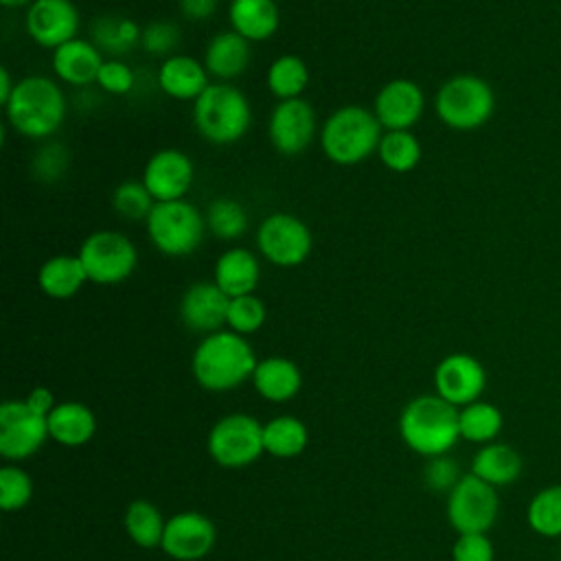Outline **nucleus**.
<instances>
[{
    "mask_svg": "<svg viewBox=\"0 0 561 561\" xmlns=\"http://www.w3.org/2000/svg\"><path fill=\"white\" fill-rule=\"evenodd\" d=\"M256 357L243 335L234 331L208 333L193 351L191 368L197 383L210 392L232 390L254 375Z\"/></svg>",
    "mask_w": 561,
    "mask_h": 561,
    "instance_id": "obj_1",
    "label": "nucleus"
},
{
    "mask_svg": "<svg viewBox=\"0 0 561 561\" xmlns=\"http://www.w3.org/2000/svg\"><path fill=\"white\" fill-rule=\"evenodd\" d=\"M4 114L20 136L42 140L61 127L66 96L50 77L28 75L15 83L11 99L4 103Z\"/></svg>",
    "mask_w": 561,
    "mask_h": 561,
    "instance_id": "obj_2",
    "label": "nucleus"
},
{
    "mask_svg": "<svg viewBox=\"0 0 561 561\" xmlns=\"http://www.w3.org/2000/svg\"><path fill=\"white\" fill-rule=\"evenodd\" d=\"M458 408L438 394H423L412 399L399 419V434L403 443L421 456H443L460 438Z\"/></svg>",
    "mask_w": 561,
    "mask_h": 561,
    "instance_id": "obj_3",
    "label": "nucleus"
},
{
    "mask_svg": "<svg viewBox=\"0 0 561 561\" xmlns=\"http://www.w3.org/2000/svg\"><path fill=\"white\" fill-rule=\"evenodd\" d=\"M383 127L364 105H342L329 114L320 129L324 156L340 167H353L377 153Z\"/></svg>",
    "mask_w": 561,
    "mask_h": 561,
    "instance_id": "obj_4",
    "label": "nucleus"
},
{
    "mask_svg": "<svg viewBox=\"0 0 561 561\" xmlns=\"http://www.w3.org/2000/svg\"><path fill=\"white\" fill-rule=\"evenodd\" d=\"M252 123L248 96L228 81H213L193 101V125L213 145H232Z\"/></svg>",
    "mask_w": 561,
    "mask_h": 561,
    "instance_id": "obj_5",
    "label": "nucleus"
},
{
    "mask_svg": "<svg viewBox=\"0 0 561 561\" xmlns=\"http://www.w3.org/2000/svg\"><path fill=\"white\" fill-rule=\"evenodd\" d=\"M434 112L449 129L473 131L489 123L495 112L493 88L478 75H454L438 88Z\"/></svg>",
    "mask_w": 561,
    "mask_h": 561,
    "instance_id": "obj_6",
    "label": "nucleus"
},
{
    "mask_svg": "<svg viewBox=\"0 0 561 561\" xmlns=\"http://www.w3.org/2000/svg\"><path fill=\"white\" fill-rule=\"evenodd\" d=\"M145 226L158 252L164 256H188L204 241L206 217L186 199L156 202Z\"/></svg>",
    "mask_w": 561,
    "mask_h": 561,
    "instance_id": "obj_7",
    "label": "nucleus"
},
{
    "mask_svg": "<svg viewBox=\"0 0 561 561\" xmlns=\"http://www.w3.org/2000/svg\"><path fill=\"white\" fill-rule=\"evenodd\" d=\"M77 256L83 263L88 280L96 285H116L127 280L138 265L134 241L118 230H96L81 241Z\"/></svg>",
    "mask_w": 561,
    "mask_h": 561,
    "instance_id": "obj_8",
    "label": "nucleus"
},
{
    "mask_svg": "<svg viewBox=\"0 0 561 561\" xmlns=\"http://www.w3.org/2000/svg\"><path fill=\"white\" fill-rule=\"evenodd\" d=\"M500 513L495 486L480 480L471 471L460 476L447 495V519L458 535L489 533Z\"/></svg>",
    "mask_w": 561,
    "mask_h": 561,
    "instance_id": "obj_9",
    "label": "nucleus"
},
{
    "mask_svg": "<svg viewBox=\"0 0 561 561\" xmlns=\"http://www.w3.org/2000/svg\"><path fill=\"white\" fill-rule=\"evenodd\" d=\"M259 254L278 267H296L307 261L313 248L309 226L291 213L267 215L256 230Z\"/></svg>",
    "mask_w": 561,
    "mask_h": 561,
    "instance_id": "obj_10",
    "label": "nucleus"
},
{
    "mask_svg": "<svg viewBox=\"0 0 561 561\" xmlns=\"http://www.w3.org/2000/svg\"><path fill=\"white\" fill-rule=\"evenodd\" d=\"M263 449V425L248 414H228L208 434V454L224 467H245Z\"/></svg>",
    "mask_w": 561,
    "mask_h": 561,
    "instance_id": "obj_11",
    "label": "nucleus"
},
{
    "mask_svg": "<svg viewBox=\"0 0 561 561\" xmlns=\"http://www.w3.org/2000/svg\"><path fill=\"white\" fill-rule=\"evenodd\" d=\"M318 131L316 110L305 99L278 101L267 121L272 147L283 156H298L313 142Z\"/></svg>",
    "mask_w": 561,
    "mask_h": 561,
    "instance_id": "obj_12",
    "label": "nucleus"
},
{
    "mask_svg": "<svg viewBox=\"0 0 561 561\" xmlns=\"http://www.w3.org/2000/svg\"><path fill=\"white\" fill-rule=\"evenodd\" d=\"M48 436L46 416L35 414L26 401L0 405V454L9 460L33 456Z\"/></svg>",
    "mask_w": 561,
    "mask_h": 561,
    "instance_id": "obj_13",
    "label": "nucleus"
},
{
    "mask_svg": "<svg viewBox=\"0 0 561 561\" xmlns=\"http://www.w3.org/2000/svg\"><path fill=\"white\" fill-rule=\"evenodd\" d=\"M140 180L156 202H175L191 191L195 167L184 151L167 147L147 160Z\"/></svg>",
    "mask_w": 561,
    "mask_h": 561,
    "instance_id": "obj_14",
    "label": "nucleus"
},
{
    "mask_svg": "<svg viewBox=\"0 0 561 561\" xmlns=\"http://www.w3.org/2000/svg\"><path fill=\"white\" fill-rule=\"evenodd\" d=\"M24 26L35 44L55 50L77 37L79 11L72 0H33L26 7Z\"/></svg>",
    "mask_w": 561,
    "mask_h": 561,
    "instance_id": "obj_15",
    "label": "nucleus"
},
{
    "mask_svg": "<svg viewBox=\"0 0 561 561\" xmlns=\"http://www.w3.org/2000/svg\"><path fill=\"white\" fill-rule=\"evenodd\" d=\"M436 394L456 408H465L480 399L486 386L484 366L469 353H451L443 357L434 370Z\"/></svg>",
    "mask_w": 561,
    "mask_h": 561,
    "instance_id": "obj_16",
    "label": "nucleus"
},
{
    "mask_svg": "<svg viewBox=\"0 0 561 561\" xmlns=\"http://www.w3.org/2000/svg\"><path fill=\"white\" fill-rule=\"evenodd\" d=\"M425 94L412 79H390L375 96L373 112L386 131H403L419 123Z\"/></svg>",
    "mask_w": 561,
    "mask_h": 561,
    "instance_id": "obj_17",
    "label": "nucleus"
},
{
    "mask_svg": "<svg viewBox=\"0 0 561 561\" xmlns=\"http://www.w3.org/2000/svg\"><path fill=\"white\" fill-rule=\"evenodd\" d=\"M215 526L202 513L184 511L164 524L160 548L175 561H197L210 552Z\"/></svg>",
    "mask_w": 561,
    "mask_h": 561,
    "instance_id": "obj_18",
    "label": "nucleus"
},
{
    "mask_svg": "<svg viewBox=\"0 0 561 561\" xmlns=\"http://www.w3.org/2000/svg\"><path fill=\"white\" fill-rule=\"evenodd\" d=\"M230 298L210 280H199L186 287L180 298V318L195 333H215L226 324Z\"/></svg>",
    "mask_w": 561,
    "mask_h": 561,
    "instance_id": "obj_19",
    "label": "nucleus"
},
{
    "mask_svg": "<svg viewBox=\"0 0 561 561\" xmlns=\"http://www.w3.org/2000/svg\"><path fill=\"white\" fill-rule=\"evenodd\" d=\"M103 61V53L92 39L75 37L53 50V72L57 79L75 88L96 83Z\"/></svg>",
    "mask_w": 561,
    "mask_h": 561,
    "instance_id": "obj_20",
    "label": "nucleus"
},
{
    "mask_svg": "<svg viewBox=\"0 0 561 561\" xmlns=\"http://www.w3.org/2000/svg\"><path fill=\"white\" fill-rule=\"evenodd\" d=\"M210 83L204 61L191 55H169L158 68L160 90L175 101H195Z\"/></svg>",
    "mask_w": 561,
    "mask_h": 561,
    "instance_id": "obj_21",
    "label": "nucleus"
},
{
    "mask_svg": "<svg viewBox=\"0 0 561 561\" xmlns=\"http://www.w3.org/2000/svg\"><path fill=\"white\" fill-rule=\"evenodd\" d=\"M261 280L259 256L248 248H228L219 254L213 272V283L228 296L254 294Z\"/></svg>",
    "mask_w": 561,
    "mask_h": 561,
    "instance_id": "obj_22",
    "label": "nucleus"
},
{
    "mask_svg": "<svg viewBox=\"0 0 561 561\" xmlns=\"http://www.w3.org/2000/svg\"><path fill=\"white\" fill-rule=\"evenodd\" d=\"M250 42L230 28L210 37L202 61L213 79L230 83V79L245 72L250 66Z\"/></svg>",
    "mask_w": 561,
    "mask_h": 561,
    "instance_id": "obj_23",
    "label": "nucleus"
},
{
    "mask_svg": "<svg viewBox=\"0 0 561 561\" xmlns=\"http://www.w3.org/2000/svg\"><path fill=\"white\" fill-rule=\"evenodd\" d=\"M228 20L248 42H263L278 31L280 11L276 0H230Z\"/></svg>",
    "mask_w": 561,
    "mask_h": 561,
    "instance_id": "obj_24",
    "label": "nucleus"
},
{
    "mask_svg": "<svg viewBox=\"0 0 561 561\" xmlns=\"http://www.w3.org/2000/svg\"><path fill=\"white\" fill-rule=\"evenodd\" d=\"M522 467L524 465L519 451L506 443L495 440L482 445L471 460V473L491 486H506L515 482L522 476Z\"/></svg>",
    "mask_w": 561,
    "mask_h": 561,
    "instance_id": "obj_25",
    "label": "nucleus"
},
{
    "mask_svg": "<svg viewBox=\"0 0 561 561\" xmlns=\"http://www.w3.org/2000/svg\"><path fill=\"white\" fill-rule=\"evenodd\" d=\"M48 436L66 447H79L88 443L96 430L94 414L88 405L77 401L57 403L53 412L46 416Z\"/></svg>",
    "mask_w": 561,
    "mask_h": 561,
    "instance_id": "obj_26",
    "label": "nucleus"
},
{
    "mask_svg": "<svg viewBox=\"0 0 561 561\" xmlns=\"http://www.w3.org/2000/svg\"><path fill=\"white\" fill-rule=\"evenodd\" d=\"M88 280V274L83 270L81 259L75 254H55L46 259L37 272V285L39 289L57 300L72 298L83 283Z\"/></svg>",
    "mask_w": 561,
    "mask_h": 561,
    "instance_id": "obj_27",
    "label": "nucleus"
},
{
    "mask_svg": "<svg viewBox=\"0 0 561 561\" xmlns=\"http://www.w3.org/2000/svg\"><path fill=\"white\" fill-rule=\"evenodd\" d=\"M256 392L267 401L291 399L302 383L300 368L287 357H267L256 364L252 375Z\"/></svg>",
    "mask_w": 561,
    "mask_h": 561,
    "instance_id": "obj_28",
    "label": "nucleus"
},
{
    "mask_svg": "<svg viewBox=\"0 0 561 561\" xmlns=\"http://www.w3.org/2000/svg\"><path fill=\"white\" fill-rule=\"evenodd\" d=\"M504 416L500 408H495L489 401H473L458 412V427H460V438L469 443H493L497 434L502 432Z\"/></svg>",
    "mask_w": 561,
    "mask_h": 561,
    "instance_id": "obj_29",
    "label": "nucleus"
},
{
    "mask_svg": "<svg viewBox=\"0 0 561 561\" xmlns=\"http://www.w3.org/2000/svg\"><path fill=\"white\" fill-rule=\"evenodd\" d=\"M528 528L546 539L561 537V484L539 489L526 506Z\"/></svg>",
    "mask_w": 561,
    "mask_h": 561,
    "instance_id": "obj_30",
    "label": "nucleus"
},
{
    "mask_svg": "<svg viewBox=\"0 0 561 561\" xmlns=\"http://www.w3.org/2000/svg\"><path fill=\"white\" fill-rule=\"evenodd\" d=\"M140 37H142L140 26L129 18L103 15L92 22V42L101 53L103 50L112 55L127 53L136 44H140Z\"/></svg>",
    "mask_w": 561,
    "mask_h": 561,
    "instance_id": "obj_31",
    "label": "nucleus"
},
{
    "mask_svg": "<svg viewBox=\"0 0 561 561\" xmlns=\"http://www.w3.org/2000/svg\"><path fill=\"white\" fill-rule=\"evenodd\" d=\"M307 445V427L296 416H274L263 425V447L276 458H294Z\"/></svg>",
    "mask_w": 561,
    "mask_h": 561,
    "instance_id": "obj_32",
    "label": "nucleus"
},
{
    "mask_svg": "<svg viewBox=\"0 0 561 561\" xmlns=\"http://www.w3.org/2000/svg\"><path fill=\"white\" fill-rule=\"evenodd\" d=\"M309 83V68L298 55H280L267 68V90L278 99H298Z\"/></svg>",
    "mask_w": 561,
    "mask_h": 561,
    "instance_id": "obj_33",
    "label": "nucleus"
},
{
    "mask_svg": "<svg viewBox=\"0 0 561 561\" xmlns=\"http://www.w3.org/2000/svg\"><path fill=\"white\" fill-rule=\"evenodd\" d=\"M377 156L386 169L394 173H408L421 162L423 149L419 138L410 129L383 131L377 147Z\"/></svg>",
    "mask_w": 561,
    "mask_h": 561,
    "instance_id": "obj_34",
    "label": "nucleus"
},
{
    "mask_svg": "<svg viewBox=\"0 0 561 561\" xmlns=\"http://www.w3.org/2000/svg\"><path fill=\"white\" fill-rule=\"evenodd\" d=\"M206 228L221 241H237L248 230V213L232 197H215L206 208Z\"/></svg>",
    "mask_w": 561,
    "mask_h": 561,
    "instance_id": "obj_35",
    "label": "nucleus"
},
{
    "mask_svg": "<svg viewBox=\"0 0 561 561\" xmlns=\"http://www.w3.org/2000/svg\"><path fill=\"white\" fill-rule=\"evenodd\" d=\"M164 524L167 522H162L160 511L147 500H136L127 506L125 530L131 537V541L140 548L160 546L164 535Z\"/></svg>",
    "mask_w": 561,
    "mask_h": 561,
    "instance_id": "obj_36",
    "label": "nucleus"
},
{
    "mask_svg": "<svg viewBox=\"0 0 561 561\" xmlns=\"http://www.w3.org/2000/svg\"><path fill=\"white\" fill-rule=\"evenodd\" d=\"M156 199L142 184V180H125L112 193V206L116 215L127 221H147Z\"/></svg>",
    "mask_w": 561,
    "mask_h": 561,
    "instance_id": "obj_37",
    "label": "nucleus"
},
{
    "mask_svg": "<svg viewBox=\"0 0 561 561\" xmlns=\"http://www.w3.org/2000/svg\"><path fill=\"white\" fill-rule=\"evenodd\" d=\"M265 316H267L265 302L254 294H245V296L230 298L226 324L230 331H234L239 335H248L263 327Z\"/></svg>",
    "mask_w": 561,
    "mask_h": 561,
    "instance_id": "obj_38",
    "label": "nucleus"
},
{
    "mask_svg": "<svg viewBox=\"0 0 561 561\" xmlns=\"http://www.w3.org/2000/svg\"><path fill=\"white\" fill-rule=\"evenodd\" d=\"M33 495L31 478L18 467H2L0 469V508L11 513L20 511L28 504Z\"/></svg>",
    "mask_w": 561,
    "mask_h": 561,
    "instance_id": "obj_39",
    "label": "nucleus"
},
{
    "mask_svg": "<svg viewBox=\"0 0 561 561\" xmlns=\"http://www.w3.org/2000/svg\"><path fill=\"white\" fill-rule=\"evenodd\" d=\"M180 42V28L169 20H153L142 28L140 46L151 55H167Z\"/></svg>",
    "mask_w": 561,
    "mask_h": 561,
    "instance_id": "obj_40",
    "label": "nucleus"
},
{
    "mask_svg": "<svg viewBox=\"0 0 561 561\" xmlns=\"http://www.w3.org/2000/svg\"><path fill=\"white\" fill-rule=\"evenodd\" d=\"M33 175L39 182H53L57 180L66 167H68V151L59 142L44 145L35 156H33Z\"/></svg>",
    "mask_w": 561,
    "mask_h": 561,
    "instance_id": "obj_41",
    "label": "nucleus"
},
{
    "mask_svg": "<svg viewBox=\"0 0 561 561\" xmlns=\"http://www.w3.org/2000/svg\"><path fill=\"white\" fill-rule=\"evenodd\" d=\"M136 83L134 70L118 59L103 61L99 75H96V85L107 92V94H127Z\"/></svg>",
    "mask_w": 561,
    "mask_h": 561,
    "instance_id": "obj_42",
    "label": "nucleus"
},
{
    "mask_svg": "<svg viewBox=\"0 0 561 561\" xmlns=\"http://www.w3.org/2000/svg\"><path fill=\"white\" fill-rule=\"evenodd\" d=\"M493 557H495V550L486 533L458 535L451 548L454 561H493Z\"/></svg>",
    "mask_w": 561,
    "mask_h": 561,
    "instance_id": "obj_43",
    "label": "nucleus"
},
{
    "mask_svg": "<svg viewBox=\"0 0 561 561\" xmlns=\"http://www.w3.org/2000/svg\"><path fill=\"white\" fill-rule=\"evenodd\" d=\"M458 480H460L458 467L449 458L436 456L432 460V465L427 467V482H430L432 489H447V491H451Z\"/></svg>",
    "mask_w": 561,
    "mask_h": 561,
    "instance_id": "obj_44",
    "label": "nucleus"
},
{
    "mask_svg": "<svg viewBox=\"0 0 561 561\" xmlns=\"http://www.w3.org/2000/svg\"><path fill=\"white\" fill-rule=\"evenodd\" d=\"M217 0H180V11L186 20H206L215 13Z\"/></svg>",
    "mask_w": 561,
    "mask_h": 561,
    "instance_id": "obj_45",
    "label": "nucleus"
},
{
    "mask_svg": "<svg viewBox=\"0 0 561 561\" xmlns=\"http://www.w3.org/2000/svg\"><path fill=\"white\" fill-rule=\"evenodd\" d=\"M24 401L28 403V408H31L35 414H42V416H48V414L53 412V408H55V397H53V392H50L48 388H44V386L31 390Z\"/></svg>",
    "mask_w": 561,
    "mask_h": 561,
    "instance_id": "obj_46",
    "label": "nucleus"
},
{
    "mask_svg": "<svg viewBox=\"0 0 561 561\" xmlns=\"http://www.w3.org/2000/svg\"><path fill=\"white\" fill-rule=\"evenodd\" d=\"M13 88H15V83L11 81L9 70H7V68H0V103H2V107H4V103L11 99Z\"/></svg>",
    "mask_w": 561,
    "mask_h": 561,
    "instance_id": "obj_47",
    "label": "nucleus"
},
{
    "mask_svg": "<svg viewBox=\"0 0 561 561\" xmlns=\"http://www.w3.org/2000/svg\"><path fill=\"white\" fill-rule=\"evenodd\" d=\"M33 0H0L2 7L7 9H18V7H28Z\"/></svg>",
    "mask_w": 561,
    "mask_h": 561,
    "instance_id": "obj_48",
    "label": "nucleus"
}]
</instances>
